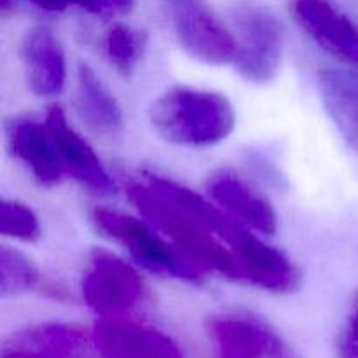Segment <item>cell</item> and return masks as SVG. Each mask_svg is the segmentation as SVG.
<instances>
[{"mask_svg": "<svg viewBox=\"0 0 358 358\" xmlns=\"http://www.w3.org/2000/svg\"><path fill=\"white\" fill-rule=\"evenodd\" d=\"M126 194L140 215L203 275L241 282L236 257L224 241L229 215L212 199L159 175L131 180Z\"/></svg>", "mask_w": 358, "mask_h": 358, "instance_id": "6da1fadb", "label": "cell"}, {"mask_svg": "<svg viewBox=\"0 0 358 358\" xmlns=\"http://www.w3.org/2000/svg\"><path fill=\"white\" fill-rule=\"evenodd\" d=\"M149 119L159 138L185 149L219 145L236 126V112L227 96L189 86L159 94L150 105Z\"/></svg>", "mask_w": 358, "mask_h": 358, "instance_id": "7a4b0ae2", "label": "cell"}, {"mask_svg": "<svg viewBox=\"0 0 358 358\" xmlns=\"http://www.w3.org/2000/svg\"><path fill=\"white\" fill-rule=\"evenodd\" d=\"M91 222L96 231L124 248L136 264L152 275L191 283H199L205 278V275L142 215L135 217L96 206L91 210Z\"/></svg>", "mask_w": 358, "mask_h": 358, "instance_id": "3957f363", "label": "cell"}, {"mask_svg": "<svg viewBox=\"0 0 358 358\" xmlns=\"http://www.w3.org/2000/svg\"><path fill=\"white\" fill-rule=\"evenodd\" d=\"M80 292L87 308L100 318L129 315L149 297L145 280L135 266L101 248L91 254Z\"/></svg>", "mask_w": 358, "mask_h": 358, "instance_id": "277c9868", "label": "cell"}, {"mask_svg": "<svg viewBox=\"0 0 358 358\" xmlns=\"http://www.w3.org/2000/svg\"><path fill=\"white\" fill-rule=\"evenodd\" d=\"M164 13L182 51L205 65H233L236 35L206 0H163Z\"/></svg>", "mask_w": 358, "mask_h": 358, "instance_id": "5b68a950", "label": "cell"}, {"mask_svg": "<svg viewBox=\"0 0 358 358\" xmlns=\"http://www.w3.org/2000/svg\"><path fill=\"white\" fill-rule=\"evenodd\" d=\"M236 56L233 66L245 80L268 84L278 77L285 56V30L271 13L243 7L234 16Z\"/></svg>", "mask_w": 358, "mask_h": 358, "instance_id": "8992f818", "label": "cell"}, {"mask_svg": "<svg viewBox=\"0 0 358 358\" xmlns=\"http://www.w3.org/2000/svg\"><path fill=\"white\" fill-rule=\"evenodd\" d=\"M264 238L231 217L224 240L236 257L241 282L275 294L296 292L301 285L299 269Z\"/></svg>", "mask_w": 358, "mask_h": 358, "instance_id": "52a82bcc", "label": "cell"}, {"mask_svg": "<svg viewBox=\"0 0 358 358\" xmlns=\"http://www.w3.org/2000/svg\"><path fill=\"white\" fill-rule=\"evenodd\" d=\"M91 341L101 358H184L170 334L129 315L100 318Z\"/></svg>", "mask_w": 358, "mask_h": 358, "instance_id": "ba28073f", "label": "cell"}, {"mask_svg": "<svg viewBox=\"0 0 358 358\" xmlns=\"http://www.w3.org/2000/svg\"><path fill=\"white\" fill-rule=\"evenodd\" d=\"M65 178L77 182L94 194H114L117 191L114 177L91 143L73 128L59 107H51L44 117Z\"/></svg>", "mask_w": 358, "mask_h": 358, "instance_id": "9c48e42d", "label": "cell"}, {"mask_svg": "<svg viewBox=\"0 0 358 358\" xmlns=\"http://www.w3.org/2000/svg\"><path fill=\"white\" fill-rule=\"evenodd\" d=\"M292 14L301 30L350 69L358 70V24L329 0H294Z\"/></svg>", "mask_w": 358, "mask_h": 358, "instance_id": "30bf717a", "label": "cell"}, {"mask_svg": "<svg viewBox=\"0 0 358 358\" xmlns=\"http://www.w3.org/2000/svg\"><path fill=\"white\" fill-rule=\"evenodd\" d=\"M208 198L220 210L261 236L278 231V213L273 203L250 182L233 171H219L206 185Z\"/></svg>", "mask_w": 358, "mask_h": 358, "instance_id": "8fae6325", "label": "cell"}, {"mask_svg": "<svg viewBox=\"0 0 358 358\" xmlns=\"http://www.w3.org/2000/svg\"><path fill=\"white\" fill-rule=\"evenodd\" d=\"M10 156L27 168L28 173L44 187H55L65 180L55 140L45 121L31 117L14 119L6 131Z\"/></svg>", "mask_w": 358, "mask_h": 358, "instance_id": "7c38bea8", "label": "cell"}, {"mask_svg": "<svg viewBox=\"0 0 358 358\" xmlns=\"http://www.w3.org/2000/svg\"><path fill=\"white\" fill-rule=\"evenodd\" d=\"M24 79L35 96H58L66 84V56L62 42L49 28L35 27L27 31L20 48Z\"/></svg>", "mask_w": 358, "mask_h": 358, "instance_id": "4fadbf2b", "label": "cell"}, {"mask_svg": "<svg viewBox=\"0 0 358 358\" xmlns=\"http://www.w3.org/2000/svg\"><path fill=\"white\" fill-rule=\"evenodd\" d=\"M73 103L80 122L91 133L103 138H114L121 133L124 124L121 105L100 76L86 63L77 69Z\"/></svg>", "mask_w": 358, "mask_h": 358, "instance_id": "5bb4252c", "label": "cell"}, {"mask_svg": "<svg viewBox=\"0 0 358 358\" xmlns=\"http://www.w3.org/2000/svg\"><path fill=\"white\" fill-rule=\"evenodd\" d=\"M318 93L325 112L348 149L358 156V70L322 69L317 76Z\"/></svg>", "mask_w": 358, "mask_h": 358, "instance_id": "9a60e30c", "label": "cell"}, {"mask_svg": "<svg viewBox=\"0 0 358 358\" xmlns=\"http://www.w3.org/2000/svg\"><path fill=\"white\" fill-rule=\"evenodd\" d=\"M220 358H268L280 336L248 315H222L210 322Z\"/></svg>", "mask_w": 358, "mask_h": 358, "instance_id": "2e32d148", "label": "cell"}, {"mask_svg": "<svg viewBox=\"0 0 358 358\" xmlns=\"http://www.w3.org/2000/svg\"><path fill=\"white\" fill-rule=\"evenodd\" d=\"M86 343L79 329L66 325H41L24 332L3 358H73Z\"/></svg>", "mask_w": 358, "mask_h": 358, "instance_id": "e0dca14e", "label": "cell"}, {"mask_svg": "<svg viewBox=\"0 0 358 358\" xmlns=\"http://www.w3.org/2000/svg\"><path fill=\"white\" fill-rule=\"evenodd\" d=\"M145 52V37L140 30L126 24H114L103 37V55L122 76H131L138 69Z\"/></svg>", "mask_w": 358, "mask_h": 358, "instance_id": "ac0fdd59", "label": "cell"}, {"mask_svg": "<svg viewBox=\"0 0 358 358\" xmlns=\"http://www.w3.org/2000/svg\"><path fill=\"white\" fill-rule=\"evenodd\" d=\"M42 276L30 259L16 248L0 250V290L2 296H17L41 285Z\"/></svg>", "mask_w": 358, "mask_h": 358, "instance_id": "d6986e66", "label": "cell"}, {"mask_svg": "<svg viewBox=\"0 0 358 358\" xmlns=\"http://www.w3.org/2000/svg\"><path fill=\"white\" fill-rule=\"evenodd\" d=\"M0 233L23 243L41 238V222L34 210L16 199H3L0 205Z\"/></svg>", "mask_w": 358, "mask_h": 358, "instance_id": "ffe728a7", "label": "cell"}, {"mask_svg": "<svg viewBox=\"0 0 358 358\" xmlns=\"http://www.w3.org/2000/svg\"><path fill=\"white\" fill-rule=\"evenodd\" d=\"M28 2L45 13H63L70 7H77V9L94 14L105 13L103 0H28Z\"/></svg>", "mask_w": 358, "mask_h": 358, "instance_id": "44dd1931", "label": "cell"}, {"mask_svg": "<svg viewBox=\"0 0 358 358\" xmlns=\"http://www.w3.org/2000/svg\"><path fill=\"white\" fill-rule=\"evenodd\" d=\"M338 358H358V341L345 334L338 343Z\"/></svg>", "mask_w": 358, "mask_h": 358, "instance_id": "7402d4cb", "label": "cell"}, {"mask_svg": "<svg viewBox=\"0 0 358 358\" xmlns=\"http://www.w3.org/2000/svg\"><path fill=\"white\" fill-rule=\"evenodd\" d=\"M268 358H303V357L297 355V353L294 352V350L290 348L282 338H278V341L275 343V346H273L271 353H269Z\"/></svg>", "mask_w": 358, "mask_h": 358, "instance_id": "603a6c76", "label": "cell"}, {"mask_svg": "<svg viewBox=\"0 0 358 358\" xmlns=\"http://www.w3.org/2000/svg\"><path fill=\"white\" fill-rule=\"evenodd\" d=\"M135 0H103L105 13H129Z\"/></svg>", "mask_w": 358, "mask_h": 358, "instance_id": "cb8c5ba5", "label": "cell"}, {"mask_svg": "<svg viewBox=\"0 0 358 358\" xmlns=\"http://www.w3.org/2000/svg\"><path fill=\"white\" fill-rule=\"evenodd\" d=\"M348 336H352L355 341H358V296L355 299V303H353V308H352V313H350V320H348V332H346Z\"/></svg>", "mask_w": 358, "mask_h": 358, "instance_id": "d4e9b609", "label": "cell"}]
</instances>
